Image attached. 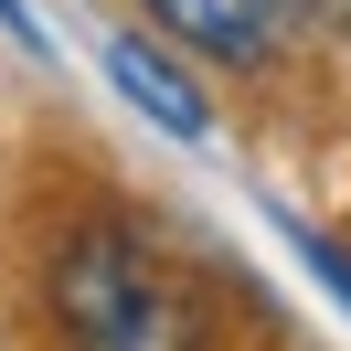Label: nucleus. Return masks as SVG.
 <instances>
[{
	"label": "nucleus",
	"mask_w": 351,
	"mask_h": 351,
	"mask_svg": "<svg viewBox=\"0 0 351 351\" xmlns=\"http://www.w3.org/2000/svg\"><path fill=\"white\" fill-rule=\"evenodd\" d=\"M53 319L75 351H202L192 298L171 287V266L128 234V223H86L53 256Z\"/></svg>",
	"instance_id": "obj_1"
},
{
	"label": "nucleus",
	"mask_w": 351,
	"mask_h": 351,
	"mask_svg": "<svg viewBox=\"0 0 351 351\" xmlns=\"http://www.w3.org/2000/svg\"><path fill=\"white\" fill-rule=\"evenodd\" d=\"M171 43H192L202 64H266L277 32L298 22V0H138Z\"/></svg>",
	"instance_id": "obj_2"
},
{
	"label": "nucleus",
	"mask_w": 351,
	"mask_h": 351,
	"mask_svg": "<svg viewBox=\"0 0 351 351\" xmlns=\"http://www.w3.org/2000/svg\"><path fill=\"white\" fill-rule=\"evenodd\" d=\"M107 75H117V96H138V107L160 117L171 138H213V117H202V96L181 86L160 53H138V43H107Z\"/></svg>",
	"instance_id": "obj_3"
},
{
	"label": "nucleus",
	"mask_w": 351,
	"mask_h": 351,
	"mask_svg": "<svg viewBox=\"0 0 351 351\" xmlns=\"http://www.w3.org/2000/svg\"><path fill=\"white\" fill-rule=\"evenodd\" d=\"M308 266H319V277H330V287L351 298V256H341V245H308Z\"/></svg>",
	"instance_id": "obj_4"
},
{
	"label": "nucleus",
	"mask_w": 351,
	"mask_h": 351,
	"mask_svg": "<svg viewBox=\"0 0 351 351\" xmlns=\"http://www.w3.org/2000/svg\"><path fill=\"white\" fill-rule=\"evenodd\" d=\"M0 32H11V43H43V32H32V11H22V0H0Z\"/></svg>",
	"instance_id": "obj_5"
},
{
	"label": "nucleus",
	"mask_w": 351,
	"mask_h": 351,
	"mask_svg": "<svg viewBox=\"0 0 351 351\" xmlns=\"http://www.w3.org/2000/svg\"><path fill=\"white\" fill-rule=\"evenodd\" d=\"M308 11H319L330 32H351V0H298V22H308Z\"/></svg>",
	"instance_id": "obj_6"
}]
</instances>
